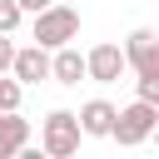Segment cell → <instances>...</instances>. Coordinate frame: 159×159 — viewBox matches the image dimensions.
<instances>
[{
    "label": "cell",
    "mask_w": 159,
    "mask_h": 159,
    "mask_svg": "<svg viewBox=\"0 0 159 159\" xmlns=\"http://www.w3.org/2000/svg\"><path fill=\"white\" fill-rule=\"evenodd\" d=\"M30 40H35V45H45V50H60V45L80 40V10H70V5L50 0L45 10H35V25H30Z\"/></svg>",
    "instance_id": "1"
},
{
    "label": "cell",
    "mask_w": 159,
    "mask_h": 159,
    "mask_svg": "<svg viewBox=\"0 0 159 159\" xmlns=\"http://www.w3.org/2000/svg\"><path fill=\"white\" fill-rule=\"evenodd\" d=\"M159 129V104H149V99H134V104H124V109H114V124H109V139L119 144V149H139L149 134Z\"/></svg>",
    "instance_id": "2"
},
{
    "label": "cell",
    "mask_w": 159,
    "mask_h": 159,
    "mask_svg": "<svg viewBox=\"0 0 159 159\" xmlns=\"http://www.w3.org/2000/svg\"><path fill=\"white\" fill-rule=\"evenodd\" d=\"M80 119H75V109H50L45 119H40V149L50 154V159H70L75 149H80Z\"/></svg>",
    "instance_id": "3"
},
{
    "label": "cell",
    "mask_w": 159,
    "mask_h": 159,
    "mask_svg": "<svg viewBox=\"0 0 159 159\" xmlns=\"http://www.w3.org/2000/svg\"><path fill=\"white\" fill-rule=\"evenodd\" d=\"M119 50H124V70H134V75H144V70H159V35H154L149 25L129 30V40H124Z\"/></svg>",
    "instance_id": "4"
},
{
    "label": "cell",
    "mask_w": 159,
    "mask_h": 159,
    "mask_svg": "<svg viewBox=\"0 0 159 159\" xmlns=\"http://www.w3.org/2000/svg\"><path fill=\"white\" fill-rule=\"evenodd\" d=\"M119 75H124V50L119 45H94L89 55H84V80H94V84H119Z\"/></svg>",
    "instance_id": "5"
},
{
    "label": "cell",
    "mask_w": 159,
    "mask_h": 159,
    "mask_svg": "<svg viewBox=\"0 0 159 159\" xmlns=\"http://www.w3.org/2000/svg\"><path fill=\"white\" fill-rule=\"evenodd\" d=\"M10 75H15L20 84H40V80H50V50H45V45H25V50H15Z\"/></svg>",
    "instance_id": "6"
},
{
    "label": "cell",
    "mask_w": 159,
    "mask_h": 159,
    "mask_svg": "<svg viewBox=\"0 0 159 159\" xmlns=\"http://www.w3.org/2000/svg\"><path fill=\"white\" fill-rule=\"evenodd\" d=\"M75 119H80V134H89V139H109L114 104H109V99H84V104L75 109Z\"/></svg>",
    "instance_id": "7"
},
{
    "label": "cell",
    "mask_w": 159,
    "mask_h": 159,
    "mask_svg": "<svg viewBox=\"0 0 159 159\" xmlns=\"http://www.w3.org/2000/svg\"><path fill=\"white\" fill-rule=\"evenodd\" d=\"M50 80L55 84H80L84 80V55L75 50V40L60 45V50H50Z\"/></svg>",
    "instance_id": "8"
},
{
    "label": "cell",
    "mask_w": 159,
    "mask_h": 159,
    "mask_svg": "<svg viewBox=\"0 0 159 159\" xmlns=\"http://www.w3.org/2000/svg\"><path fill=\"white\" fill-rule=\"evenodd\" d=\"M30 144V119H20V109H0V159H15Z\"/></svg>",
    "instance_id": "9"
},
{
    "label": "cell",
    "mask_w": 159,
    "mask_h": 159,
    "mask_svg": "<svg viewBox=\"0 0 159 159\" xmlns=\"http://www.w3.org/2000/svg\"><path fill=\"white\" fill-rule=\"evenodd\" d=\"M134 99H149V104H159V70H144V75H134Z\"/></svg>",
    "instance_id": "10"
},
{
    "label": "cell",
    "mask_w": 159,
    "mask_h": 159,
    "mask_svg": "<svg viewBox=\"0 0 159 159\" xmlns=\"http://www.w3.org/2000/svg\"><path fill=\"white\" fill-rule=\"evenodd\" d=\"M20 99H25V84L15 75H0V109H20Z\"/></svg>",
    "instance_id": "11"
},
{
    "label": "cell",
    "mask_w": 159,
    "mask_h": 159,
    "mask_svg": "<svg viewBox=\"0 0 159 159\" xmlns=\"http://www.w3.org/2000/svg\"><path fill=\"white\" fill-rule=\"evenodd\" d=\"M20 20H25V10H20L15 0H0V35H15Z\"/></svg>",
    "instance_id": "12"
},
{
    "label": "cell",
    "mask_w": 159,
    "mask_h": 159,
    "mask_svg": "<svg viewBox=\"0 0 159 159\" xmlns=\"http://www.w3.org/2000/svg\"><path fill=\"white\" fill-rule=\"evenodd\" d=\"M10 60H15V40L0 35V75H10Z\"/></svg>",
    "instance_id": "13"
},
{
    "label": "cell",
    "mask_w": 159,
    "mask_h": 159,
    "mask_svg": "<svg viewBox=\"0 0 159 159\" xmlns=\"http://www.w3.org/2000/svg\"><path fill=\"white\" fill-rule=\"evenodd\" d=\"M15 5H20V10H25V15H35V10H45V5H50V0H15Z\"/></svg>",
    "instance_id": "14"
}]
</instances>
